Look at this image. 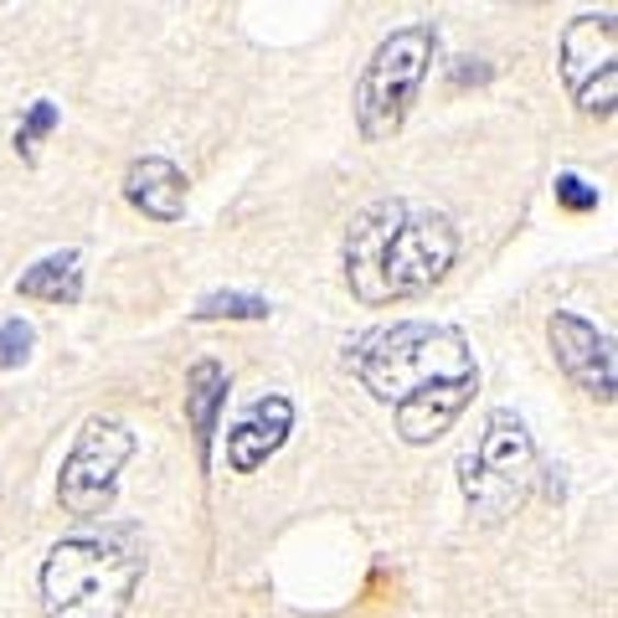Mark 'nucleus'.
<instances>
[{"mask_svg": "<svg viewBox=\"0 0 618 618\" xmlns=\"http://www.w3.org/2000/svg\"><path fill=\"white\" fill-rule=\"evenodd\" d=\"M459 485H464L469 510L485 526H501L505 516H516L526 505V495L536 485V443L510 407H495L485 428H480V438L464 449Z\"/></svg>", "mask_w": 618, "mask_h": 618, "instance_id": "20e7f679", "label": "nucleus"}, {"mask_svg": "<svg viewBox=\"0 0 618 618\" xmlns=\"http://www.w3.org/2000/svg\"><path fill=\"white\" fill-rule=\"evenodd\" d=\"M547 340H552L557 367L568 371L587 397L614 402V386H618V377H614V335L598 330V325H587V319H577V315H552L547 319Z\"/></svg>", "mask_w": 618, "mask_h": 618, "instance_id": "0eeeda50", "label": "nucleus"}, {"mask_svg": "<svg viewBox=\"0 0 618 618\" xmlns=\"http://www.w3.org/2000/svg\"><path fill=\"white\" fill-rule=\"evenodd\" d=\"M145 572L134 526L63 536L42 562V603L47 618H119L130 608Z\"/></svg>", "mask_w": 618, "mask_h": 618, "instance_id": "7ed1b4c3", "label": "nucleus"}, {"mask_svg": "<svg viewBox=\"0 0 618 618\" xmlns=\"http://www.w3.org/2000/svg\"><path fill=\"white\" fill-rule=\"evenodd\" d=\"M134 453V434L119 418H88L78 443L63 459V480H57V501L63 510L83 520H99L114 505L119 490V469L130 464Z\"/></svg>", "mask_w": 618, "mask_h": 618, "instance_id": "423d86ee", "label": "nucleus"}, {"mask_svg": "<svg viewBox=\"0 0 618 618\" xmlns=\"http://www.w3.org/2000/svg\"><path fill=\"white\" fill-rule=\"evenodd\" d=\"M552 191H557V201H562L568 212H598V186H587L583 176H572V170L557 176Z\"/></svg>", "mask_w": 618, "mask_h": 618, "instance_id": "f3484780", "label": "nucleus"}, {"mask_svg": "<svg viewBox=\"0 0 618 618\" xmlns=\"http://www.w3.org/2000/svg\"><path fill=\"white\" fill-rule=\"evenodd\" d=\"M614 88H618V72H598L587 88H577V103H583L587 114H614Z\"/></svg>", "mask_w": 618, "mask_h": 618, "instance_id": "a211bd4d", "label": "nucleus"}, {"mask_svg": "<svg viewBox=\"0 0 618 618\" xmlns=\"http://www.w3.org/2000/svg\"><path fill=\"white\" fill-rule=\"evenodd\" d=\"M434 52H438V32L428 21H413L382 42L371 52L367 72L356 83V124L367 139H392L402 130L407 109L418 103V88L434 67Z\"/></svg>", "mask_w": 618, "mask_h": 618, "instance_id": "39448f33", "label": "nucleus"}, {"mask_svg": "<svg viewBox=\"0 0 618 618\" xmlns=\"http://www.w3.org/2000/svg\"><path fill=\"white\" fill-rule=\"evenodd\" d=\"M57 130V103L52 99H36L32 109H26V119H21L16 130V150L26 155V160H36V145H42V134Z\"/></svg>", "mask_w": 618, "mask_h": 618, "instance_id": "2eb2a0df", "label": "nucleus"}, {"mask_svg": "<svg viewBox=\"0 0 618 618\" xmlns=\"http://www.w3.org/2000/svg\"><path fill=\"white\" fill-rule=\"evenodd\" d=\"M32 346H36V335H32V325L26 319H0V371H11V367H21L26 356H32Z\"/></svg>", "mask_w": 618, "mask_h": 618, "instance_id": "dca6fc26", "label": "nucleus"}, {"mask_svg": "<svg viewBox=\"0 0 618 618\" xmlns=\"http://www.w3.org/2000/svg\"><path fill=\"white\" fill-rule=\"evenodd\" d=\"M474 386L480 382H459V386H438V392H423V397L392 407V423H397L402 443H438L453 423L464 418V407L474 402Z\"/></svg>", "mask_w": 618, "mask_h": 618, "instance_id": "9d476101", "label": "nucleus"}, {"mask_svg": "<svg viewBox=\"0 0 618 618\" xmlns=\"http://www.w3.org/2000/svg\"><path fill=\"white\" fill-rule=\"evenodd\" d=\"M346 367L386 407H402V402L423 397V392H438V386L480 382L464 330L434 325V319L371 325V330H361L346 346Z\"/></svg>", "mask_w": 618, "mask_h": 618, "instance_id": "f03ea898", "label": "nucleus"}, {"mask_svg": "<svg viewBox=\"0 0 618 618\" xmlns=\"http://www.w3.org/2000/svg\"><path fill=\"white\" fill-rule=\"evenodd\" d=\"M289 428H294V402L279 397V392L258 397L248 413L233 423V434H227V464H233L237 474H252V469H263L273 453L284 449Z\"/></svg>", "mask_w": 618, "mask_h": 618, "instance_id": "6e6552de", "label": "nucleus"}, {"mask_svg": "<svg viewBox=\"0 0 618 618\" xmlns=\"http://www.w3.org/2000/svg\"><path fill=\"white\" fill-rule=\"evenodd\" d=\"M614 42H618V26L608 11L603 16H577L562 32V78L572 83V93L614 67Z\"/></svg>", "mask_w": 618, "mask_h": 618, "instance_id": "9b49d317", "label": "nucleus"}, {"mask_svg": "<svg viewBox=\"0 0 618 618\" xmlns=\"http://www.w3.org/2000/svg\"><path fill=\"white\" fill-rule=\"evenodd\" d=\"M346 284L361 304H397L443 279L459 258L453 222L418 201H377L346 233Z\"/></svg>", "mask_w": 618, "mask_h": 618, "instance_id": "f257e3e1", "label": "nucleus"}, {"mask_svg": "<svg viewBox=\"0 0 618 618\" xmlns=\"http://www.w3.org/2000/svg\"><path fill=\"white\" fill-rule=\"evenodd\" d=\"M124 201L155 222H181L186 217V176L170 160H160V155H139L124 170Z\"/></svg>", "mask_w": 618, "mask_h": 618, "instance_id": "1a4fd4ad", "label": "nucleus"}, {"mask_svg": "<svg viewBox=\"0 0 618 618\" xmlns=\"http://www.w3.org/2000/svg\"><path fill=\"white\" fill-rule=\"evenodd\" d=\"M196 319H268L273 315V304L263 300V294H206V300L191 310Z\"/></svg>", "mask_w": 618, "mask_h": 618, "instance_id": "4468645a", "label": "nucleus"}, {"mask_svg": "<svg viewBox=\"0 0 618 618\" xmlns=\"http://www.w3.org/2000/svg\"><path fill=\"white\" fill-rule=\"evenodd\" d=\"M16 294L21 300H42V304H78L83 300V258H78V248L36 258L16 279Z\"/></svg>", "mask_w": 618, "mask_h": 618, "instance_id": "ddd939ff", "label": "nucleus"}, {"mask_svg": "<svg viewBox=\"0 0 618 618\" xmlns=\"http://www.w3.org/2000/svg\"><path fill=\"white\" fill-rule=\"evenodd\" d=\"M222 407H227V367L212 361V356H201L196 367L186 371V423H191V434H196L201 464L212 459V438H217Z\"/></svg>", "mask_w": 618, "mask_h": 618, "instance_id": "f8f14e48", "label": "nucleus"}]
</instances>
